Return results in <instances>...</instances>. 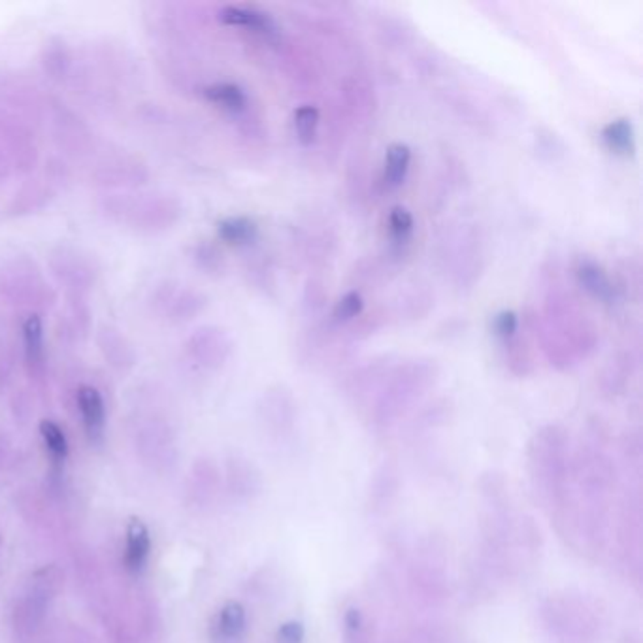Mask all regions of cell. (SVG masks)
<instances>
[{"instance_id": "obj_27", "label": "cell", "mask_w": 643, "mask_h": 643, "mask_svg": "<svg viewBox=\"0 0 643 643\" xmlns=\"http://www.w3.org/2000/svg\"><path fill=\"white\" fill-rule=\"evenodd\" d=\"M411 161V151L406 144H393L385 156V184L389 187H398L407 174Z\"/></svg>"}, {"instance_id": "obj_8", "label": "cell", "mask_w": 643, "mask_h": 643, "mask_svg": "<svg viewBox=\"0 0 643 643\" xmlns=\"http://www.w3.org/2000/svg\"><path fill=\"white\" fill-rule=\"evenodd\" d=\"M208 306L202 291L177 279H163L149 293V307L168 325H186L196 319Z\"/></svg>"}, {"instance_id": "obj_21", "label": "cell", "mask_w": 643, "mask_h": 643, "mask_svg": "<svg viewBox=\"0 0 643 643\" xmlns=\"http://www.w3.org/2000/svg\"><path fill=\"white\" fill-rule=\"evenodd\" d=\"M202 96L210 102V105L228 112V114H242L247 108V95L246 91L233 82H216L210 85H204L200 89Z\"/></svg>"}, {"instance_id": "obj_5", "label": "cell", "mask_w": 643, "mask_h": 643, "mask_svg": "<svg viewBox=\"0 0 643 643\" xmlns=\"http://www.w3.org/2000/svg\"><path fill=\"white\" fill-rule=\"evenodd\" d=\"M47 268L65 295H87L100 279L102 265L98 256L85 247L68 242L55 244L47 253Z\"/></svg>"}, {"instance_id": "obj_31", "label": "cell", "mask_w": 643, "mask_h": 643, "mask_svg": "<svg viewBox=\"0 0 643 643\" xmlns=\"http://www.w3.org/2000/svg\"><path fill=\"white\" fill-rule=\"evenodd\" d=\"M15 363H17L15 344L6 337V334L0 332V393L6 391L12 385L15 374Z\"/></svg>"}, {"instance_id": "obj_13", "label": "cell", "mask_w": 643, "mask_h": 643, "mask_svg": "<svg viewBox=\"0 0 643 643\" xmlns=\"http://www.w3.org/2000/svg\"><path fill=\"white\" fill-rule=\"evenodd\" d=\"M93 332V310L87 295H65V307L55 321V337L63 347H78Z\"/></svg>"}, {"instance_id": "obj_9", "label": "cell", "mask_w": 643, "mask_h": 643, "mask_svg": "<svg viewBox=\"0 0 643 643\" xmlns=\"http://www.w3.org/2000/svg\"><path fill=\"white\" fill-rule=\"evenodd\" d=\"M47 96L31 75L19 70L0 74V106L29 121L36 128L45 123Z\"/></svg>"}, {"instance_id": "obj_30", "label": "cell", "mask_w": 643, "mask_h": 643, "mask_svg": "<svg viewBox=\"0 0 643 643\" xmlns=\"http://www.w3.org/2000/svg\"><path fill=\"white\" fill-rule=\"evenodd\" d=\"M317 125H319V110L316 106H300L295 112V131L296 136L302 144H312L316 135H317Z\"/></svg>"}, {"instance_id": "obj_40", "label": "cell", "mask_w": 643, "mask_h": 643, "mask_svg": "<svg viewBox=\"0 0 643 643\" xmlns=\"http://www.w3.org/2000/svg\"><path fill=\"white\" fill-rule=\"evenodd\" d=\"M0 544H3V536H0Z\"/></svg>"}, {"instance_id": "obj_3", "label": "cell", "mask_w": 643, "mask_h": 643, "mask_svg": "<svg viewBox=\"0 0 643 643\" xmlns=\"http://www.w3.org/2000/svg\"><path fill=\"white\" fill-rule=\"evenodd\" d=\"M80 61L102 85L116 95L135 87L142 78L140 63L133 51L114 38L93 40Z\"/></svg>"}, {"instance_id": "obj_28", "label": "cell", "mask_w": 643, "mask_h": 643, "mask_svg": "<svg viewBox=\"0 0 643 643\" xmlns=\"http://www.w3.org/2000/svg\"><path fill=\"white\" fill-rule=\"evenodd\" d=\"M228 485H230V491H233L235 495L249 497V495L259 491L261 479H259V474L253 472V468L247 465V462L236 458V460L230 462Z\"/></svg>"}, {"instance_id": "obj_6", "label": "cell", "mask_w": 643, "mask_h": 643, "mask_svg": "<svg viewBox=\"0 0 643 643\" xmlns=\"http://www.w3.org/2000/svg\"><path fill=\"white\" fill-rule=\"evenodd\" d=\"M91 184L106 193H128L147 186L149 165L131 151H108L91 168Z\"/></svg>"}, {"instance_id": "obj_1", "label": "cell", "mask_w": 643, "mask_h": 643, "mask_svg": "<svg viewBox=\"0 0 643 643\" xmlns=\"http://www.w3.org/2000/svg\"><path fill=\"white\" fill-rule=\"evenodd\" d=\"M96 208L106 221L142 236L168 233L186 214L182 198L168 191L105 193L100 195Z\"/></svg>"}, {"instance_id": "obj_17", "label": "cell", "mask_w": 643, "mask_h": 643, "mask_svg": "<svg viewBox=\"0 0 643 643\" xmlns=\"http://www.w3.org/2000/svg\"><path fill=\"white\" fill-rule=\"evenodd\" d=\"M47 608L49 600L31 593V590L19 598L12 613V630L17 643H31L36 638Z\"/></svg>"}, {"instance_id": "obj_29", "label": "cell", "mask_w": 643, "mask_h": 643, "mask_svg": "<svg viewBox=\"0 0 643 643\" xmlns=\"http://www.w3.org/2000/svg\"><path fill=\"white\" fill-rule=\"evenodd\" d=\"M578 279L581 286L600 300H609L613 295V287L606 276V272L595 263H581L578 266Z\"/></svg>"}, {"instance_id": "obj_33", "label": "cell", "mask_w": 643, "mask_h": 643, "mask_svg": "<svg viewBox=\"0 0 643 643\" xmlns=\"http://www.w3.org/2000/svg\"><path fill=\"white\" fill-rule=\"evenodd\" d=\"M361 310H363L361 295H358L357 291H351L346 296H342L338 300L337 307H334V319H337L338 323H344V321L357 317L358 314H361Z\"/></svg>"}, {"instance_id": "obj_20", "label": "cell", "mask_w": 643, "mask_h": 643, "mask_svg": "<svg viewBox=\"0 0 643 643\" xmlns=\"http://www.w3.org/2000/svg\"><path fill=\"white\" fill-rule=\"evenodd\" d=\"M247 625V615L240 602H226L212 623V638L216 643H230L238 639Z\"/></svg>"}, {"instance_id": "obj_24", "label": "cell", "mask_w": 643, "mask_h": 643, "mask_svg": "<svg viewBox=\"0 0 643 643\" xmlns=\"http://www.w3.org/2000/svg\"><path fill=\"white\" fill-rule=\"evenodd\" d=\"M189 259L191 263L206 276H219L223 274L225 270V261H223V255L221 251L217 249L216 244L208 242V240H196L189 249Z\"/></svg>"}, {"instance_id": "obj_25", "label": "cell", "mask_w": 643, "mask_h": 643, "mask_svg": "<svg viewBox=\"0 0 643 643\" xmlns=\"http://www.w3.org/2000/svg\"><path fill=\"white\" fill-rule=\"evenodd\" d=\"M604 144L619 156H632L634 153V126L630 119H615L602 128Z\"/></svg>"}, {"instance_id": "obj_32", "label": "cell", "mask_w": 643, "mask_h": 643, "mask_svg": "<svg viewBox=\"0 0 643 643\" xmlns=\"http://www.w3.org/2000/svg\"><path fill=\"white\" fill-rule=\"evenodd\" d=\"M10 409L17 425H27L33 417V397L29 389H15L10 398Z\"/></svg>"}, {"instance_id": "obj_19", "label": "cell", "mask_w": 643, "mask_h": 643, "mask_svg": "<svg viewBox=\"0 0 643 643\" xmlns=\"http://www.w3.org/2000/svg\"><path fill=\"white\" fill-rule=\"evenodd\" d=\"M217 19L223 25H228V27H242L261 35H272L276 31L272 17L263 10L253 6H236V5L223 6L217 12Z\"/></svg>"}, {"instance_id": "obj_36", "label": "cell", "mask_w": 643, "mask_h": 643, "mask_svg": "<svg viewBox=\"0 0 643 643\" xmlns=\"http://www.w3.org/2000/svg\"><path fill=\"white\" fill-rule=\"evenodd\" d=\"M304 627L300 623H286L277 630L279 643H302L304 639Z\"/></svg>"}, {"instance_id": "obj_11", "label": "cell", "mask_w": 643, "mask_h": 643, "mask_svg": "<svg viewBox=\"0 0 643 643\" xmlns=\"http://www.w3.org/2000/svg\"><path fill=\"white\" fill-rule=\"evenodd\" d=\"M21 357L23 368L29 381L36 389H44L47 385L49 363L45 349V332L40 316H25L21 323Z\"/></svg>"}, {"instance_id": "obj_4", "label": "cell", "mask_w": 643, "mask_h": 643, "mask_svg": "<svg viewBox=\"0 0 643 643\" xmlns=\"http://www.w3.org/2000/svg\"><path fill=\"white\" fill-rule=\"evenodd\" d=\"M45 123L59 157L68 163L85 161L96 151V136L89 123L61 98L47 96Z\"/></svg>"}, {"instance_id": "obj_2", "label": "cell", "mask_w": 643, "mask_h": 643, "mask_svg": "<svg viewBox=\"0 0 643 643\" xmlns=\"http://www.w3.org/2000/svg\"><path fill=\"white\" fill-rule=\"evenodd\" d=\"M59 296L49 286L42 266L27 253L8 256L0 265V302L25 316L54 310Z\"/></svg>"}, {"instance_id": "obj_16", "label": "cell", "mask_w": 643, "mask_h": 643, "mask_svg": "<svg viewBox=\"0 0 643 643\" xmlns=\"http://www.w3.org/2000/svg\"><path fill=\"white\" fill-rule=\"evenodd\" d=\"M74 404L80 411L82 425L91 444H100L105 440L106 430V404L98 387L91 383L74 385Z\"/></svg>"}, {"instance_id": "obj_39", "label": "cell", "mask_w": 643, "mask_h": 643, "mask_svg": "<svg viewBox=\"0 0 643 643\" xmlns=\"http://www.w3.org/2000/svg\"><path fill=\"white\" fill-rule=\"evenodd\" d=\"M14 176V170L6 159V156L3 153V149H0V184L6 182V179H10Z\"/></svg>"}, {"instance_id": "obj_35", "label": "cell", "mask_w": 643, "mask_h": 643, "mask_svg": "<svg viewBox=\"0 0 643 643\" xmlns=\"http://www.w3.org/2000/svg\"><path fill=\"white\" fill-rule=\"evenodd\" d=\"M493 328H495V334L500 338H511L513 334H516L517 330V316L513 314V312H500L495 321H493Z\"/></svg>"}, {"instance_id": "obj_37", "label": "cell", "mask_w": 643, "mask_h": 643, "mask_svg": "<svg viewBox=\"0 0 643 643\" xmlns=\"http://www.w3.org/2000/svg\"><path fill=\"white\" fill-rule=\"evenodd\" d=\"M10 455H12V442L8 438V434L0 432V470L6 467Z\"/></svg>"}, {"instance_id": "obj_38", "label": "cell", "mask_w": 643, "mask_h": 643, "mask_svg": "<svg viewBox=\"0 0 643 643\" xmlns=\"http://www.w3.org/2000/svg\"><path fill=\"white\" fill-rule=\"evenodd\" d=\"M346 627H347L349 630H358V628H361V627H363V615H361V611L355 609V608L347 609V611H346Z\"/></svg>"}, {"instance_id": "obj_10", "label": "cell", "mask_w": 643, "mask_h": 643, "mask_svg": "<svg viewBox=\"0 0 643 643\" xmlns=\"http://www.w3.org/2000/svg\"><path fill=\"white\" fill-rule=\"evenodd\" d=\"M230 351H233V344H230L228 334L223 328L210 325L193 330L184 344V353L189 361L206 370L221 368Z\"/></svg>"}, {"instance_id": "obj_23", "label": "cell", "mask_w": 643, "mask_h": 643, "mask_svg": "<svg viewBox=\"0 0 643 643\" xmlns=\"http://www.w3.org/2000/svg\"><path fill=\"white\" fill-rule=\"evenodd\" d=\"M63 587H65L63 570L59 568L57 564H45L31 576L27 590H31V593L51 602L61 593Z\"/></svg>"}, {"instance_id": "obj_34", "label": "cell", "mask_w": 643, "mask_h": 643, "mask_svg": "<svg viewBox=\"0 0 643 643\" xmlns=\"http://www.w3.org/2000/svg\"><path fill=\"white\" fill-rule=\"evenodd\" d=\"M389 228L395 238L404 240L409 236L411 230H414V217H411V214L402 208V206H397L389 214Z\"/></svg>"}, {"instance_id": "obj_15", "label": "cell", "mask_w": 643, "mask_h": 643, "mask_svg": "<svg viewBox=\"0 0 643 643\" xmlns=\"http://www.w3.org/2000/svg\"><path fill=\"white\" fill-rule=\"evenodd\" d=\"M38 63L51 82L68 85L78 65V55L65 36L49 35L40 44Z\"/></svg>"}, {"instance_id": "obj_7", "label": "cell", "mask_w": 643, "mask_h": 643, "mask_svg": "<svg viewBox=\"0 0 643 643\" xmlns=\"http://www.w3.org/2000/svg\"><path fill=\"white\" fill-rule=\"evenodd\" d=\"M0 149L6 156L14 176H29L40 165V140L36 126L0 106Z\"/></svg>"}, {"instance_id": "obj_22", "label": "cell", "mask_w": 643, "mask_h": 643, "mask_svg": "<svg viewBox=\"0 0 643 643\" xmlns=\"http://www.w3.org/2000/svg\"><path fill=\"white\" fill-rule=\"evenodd\" d=\"M256 235H259L256 223L244 216L225 217L217 223V236L221 238V242L228 246H236V247L249 246L251 242H255Z\"/></svg>"}, {"instance_id": "obj_14", "label": "cell", "mask_w": 643, "mask_h": 643, "mask_svg": "<svg viewBox=\"0 0 643 643\" xmlns=\"http://www.w3.org/2000/svg\"><path fill=\"white\" fill-rule=\"evenodd\" d=\"M95 344L102 361L117 376H126L136 368L138 351L133 340L119 327L112 323H102L95 330Z\"/></svg>"}, {"instance_id": "obj_26", "label": "cell", "mask_w": 643, "mask_h": 643, "mask_svg": "<svg viewBox=\"0 0 643 643\" xmlns=\"http://www.w3.org/2000/svg\"><path fill=\"white\" fill-rule=\"evenodd\" d=\"M38 430L42 436V442L51 457V465H54V468H61L63 462L68 457V440L65 430L51 419H42Z\"/></svg>"}, {"instance_id": "obj_18", "label": "cell", "mask_w": 643, "mask_h": 643, "mask_svg": "<svg viewBox=\"0 0 643 643\" xmlns=\"http://www.w3.org/2000/svg\"><path fill=\"white\" fill-rule=\"evenodd\" d=\"M151 538L144 521L133 517L126 525V548H125V568L128 574H140L149 558Z\"/></svg>"}, {"instance_id": "obj_12", "label": "cell", "mask_w": 643, "mask_h": 643, "mask_svg": "<svg viewBox=\"0 0 643 643\" xmlns=\"http://www.w3.org/2000/svg\"><path fill=\"white\" fill-rule=\"evenodd\" d=\"M61 186L54 182L45 172L31 176L25 179V182L17 187V191L12 195L6 214L14 219H25L36 216L49 208L57 195L61 193Z\"/></svg>"}]
</instances>
